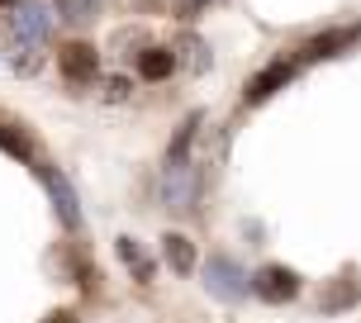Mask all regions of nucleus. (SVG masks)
<instances>
[{
    "mask_svg": "<svg viewBox=\"0 0 361 323\" xmlns=\"http://www.w3.org/2000/svg\"><path fill=\"white\" fill-rule=\"evenodd\" d=\"M290 76H295V62H276V67H267L262 76H252V86H247V105H262L267 95H276V90L286 86Z\"/></svg>",
    "mask_w": 361,
    "mask_h": 323,
    "instance_id": "9",
    "label": "nucleus"
},
{
    "mask_svg": "<svg viewBox=\"0 0 361 323\" xmlns=\"http://www.w3.org/2000/svg\"><path fill=\"white\" fill-rule=\"evenodd\" d=\"M57 15L67 19V24H90V19L100 15V0H57Z\"/></svg>",
    "mask_w": 361,
    "mask_h": 323,
    "instance_id": "14",
    "label": "nucleus"
},
{
    "mask_svg": "<svg viewBox=\"0 0 361 323\" xmlns=\"http://www.w3.org/2000/svg\"><path fill=\"white\" fill-rule=\"evenodd\" d=\"M195 128H200V114H190V119H180L176 138H171V147H166V162H185V147L195 143Z\"/></svg>",
    "mask_w": 361,
    "mask_h": 323,
    "instance_id": "15",
    "label": "nucleus"
},
{
    "mask_svg": "<svg viewBox=\"0 0 361 323\" xmlns=\"http://www.w3.org/2000/svg\"><path fill=\"white\" fill-rule=\"evenodd\" d=\"M57 67H62V76H67L72 86H86V81L100 76V53H95L90 43H67V48L57 53Z\"/></svg>",
    "mask_w": 361,
    "mask_h": 323,
    "instance_id": "6",
    "label": "nucleus"
},
{
    "mask_svg": "<svg viewBox=\"0 0 361 323\" xmlns=\"http://www.w3.org/2000/svg\"><path fill=\"white\" fill-rule=\"evenodd\" d=\"M204 290H209L214 300H228V305H233V300H243V295L252 290V276L238 267L233 257H224V252H219V257L204 262Z\"/></svg>",
    "mask_w": 361,
    "mask_h": 323,
    "instance_id": "2",
    "label": "nucleus"
},
{
    "mask_svg": "<svg viewBox=\"0 0 361 323\" xmlns=\"http://www.w3.org/2000/svg\"><path fill=\"white\" fill-rule=\"evenodd\" d=\"M124 95H128V81L124 76H109L105 81V100H124Z\"/></svg>",
    "mask_w": 361,
    "mask_h": 323,
    "instance_id": "16",
    "label": "nucleus"
},
{
    "mask_svg": "<svg viewBox=\"0 0 361 323\" xmlns=\"http://www.w3.org/2000/svg\"><path fill=\"white\" fill-rule=\"evenodd\" d=\"M162 257H166V267L176 271V276H190V271H195V262H200L195 243H190L185 233H166L162 238Z\"/></svg>",
    "mask_w": 361,
    "mask_h": 323,
    "instance_id": "8",
    "label": "nucleus"
},
{
    "mask_svg": "<svg viewBox=\"0 0 361 323\" xmlns=\"http://www.w3.org/2000/svg\"><path fill=\"white\" fill-rule=\"evenodd\" d=\"M38 323H76V314H72V309H53L48 319H38Z\"/></svg>",
    "mask_w": 361,
    "mask_h": 323,
    "instance_id": "17",
    "label": "nucleus"
},
{
    "mask_svg": "<svg viewBox=\"0 0 361 323\" xmlns=\"http://www.w3.org/2000/svg\"><path fill=\"white\" fill-rule=\"evenodd\" d=\"M162 205L171 214H185V209H195V195H200V171L190 162H166L162 171Z\"/></svg>",
    "mask_w": 361,
    "mask_h": 323,
    "instance_id": "3",
    "label": "nucleus"
},
{
    "mask_svg": "<svg viewBox=\"0 0 361 323\" xmlns=\"http://www.w3.org/2000/svg\"><path fill=\"white\" fill-rule=\"evenodd\" d=\"M357 300H361V286H357V281H333V286H324V295H319V314L352 309Z\"/></svg>",
    "mask_w": 361,
    "mask_h": 323,
    "instance_id": "12",
    "label": "nucleus"
},
{
    "mask_svg": "<svg viewBox=\"0 0 361 323\" xmlns=\"http://www.w3.org/2000/svg\"><path fill=\"white\" fill-rule=\"evenodd\" d=\"M171 72H176V53L171 48H143L138 53V76L143 81H166Z\"/></svg>",
    "mask_w": 361,
    "mask_h": 323,
    "instance_id": "11",
    "label": "nucleus"
},
{
    "mask_svg": "<svg viewBox=\"0 0 361 323\" xmlns=\"http://www.w3.org/2000/svg\"><path fill=\"white\" fill-rule=\"evenodd\" d=\"M114 252H119V262L133 271V281H138V286H147V281H152V271H157V267H152V257L138 248V238H119V243H114Z\"/></svg>",
    "mask_w": 361,
    "mask_h": 323,
    "instance_id": "10",
    "label": "nucleus"
},
{
    "mask_svg": "<svg viewBox=\"0 0 361 323\" xmlns=\"http://www.w3.org/2000/svg\"><path fill=\"white\" fill-rule=\"evenodd\" d=\"M10 29H15V43L24 53H38L53 38V10L43 0H19L15 15H10Z\"/></svg>",
    "mask_w": 361,
    "mask_h": 323,
    "instance_id": "1",
    "label": "nucleus"
},
{
    "mask_svg": "<svg viewBox=\"0 0 361 323\" xmlns=\"http://www.w3.org/2000/svg\"><path fill=\"white\" fill-rule=\"evenodd\" d=\"M0 152H10L15 162H34V138L19 124H0Z\"/></svg>",
    "mask_w": 361,
    "mask_h": 323,
    "instance_id": "13",
    "label": "nucleus"
},
{
    "mask_svg": "<svg viewBox=\"0 0 361 323\" xmlns=\"http://www.w3.org/2000/svg\"><path fill=\"white\" fill-rule=\"evenodd\" d=\"M352 43H357V34H352V29H328V34L309 38L305 48H300V57H305V62H324V57H338V53H347Z\"/></svg>",
    "mask_w": 361,
    "mask_h": 323,
    "instance_id": "7",
    "label": "nucleus"
},
{
    "mask_svg": "<svg viewBox=\"0 0 361 323\" xmlns=\"http://www.w3.org/2000/svg\"><path fill=\"white\" fill-rule=\"evenodd\" d=\"M252 295H262L267 305H290L300 295V276L290 267H262L252 276Z\"/></svg>",
    "mask_w": 361,
    "mask_h": 323,
    "instance_id": "5",
    "label": "nucleus"
},
{
    "mask_svg": "<svg viewBox=\"0 0 361 323\" xmlns=\"http://www.w3.org/2000/svg\"><path fill=\"white\" fill-rule=\"evenodd\" d=\"M15 5H19V0H0V10H15Z\"/></svg>",
    "mask_w": 361,
    "mask_h": 323,
    "instance_id": "18",
    "label": "nucleus"
},
{
    "mask_svg": "<svg viewBox=\"0 0 361 323\" xmlns=\"http://www.w3.org/2000/svg\"><path fill=\"white\" fill-rule=\"evenodd\" d=\"M38 176H43V185H48V200H53L62 228H72V233H76V228H81V200H76L72 181L62 176L57 166H43V162H38Z\"/></svg>",
    "mask_w": 361,
    "mask_h": 323,
    "instance_id": "4",
    "label": "nucleus"
}]
</instances>
